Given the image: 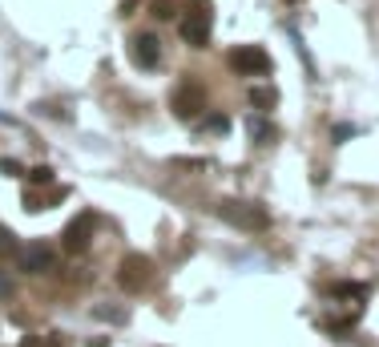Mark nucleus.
Instances as JSON below:
<instances>
[{"mask_svg": "<svg viewBox=\"0 0 379 347\" xmlns=\"http://www.w3.org/2000/svg\"><path fill=\"white\" fill-rule=\"evenodd\" d=\"M210 25H214L210 4H206V0H190V4H186V20H181V41L202 49V45L210 41Z\"/></svg>", "mask_w": 379, "mask_h": 347, "instance_id": "f257e3e1", "label": "nucleus"}, {"mask_svg": "<svg viewBox=\"0 0 379 347\" xmlns=\"http://www.w3.org/2000/svg\"><path fill=\"white\" fill-rule=\"evenodd\" d=\"M53 266H57V250L49 243H33V247L20 250V271H29V275H49Z\"/></svg>", "mask_w": 379, "mask_h": 347, "instance_id": "f03ea898", "label": "nucleus"}, {"mask_svg": "<svg viewBox=\"0 0 379 347\" xmlns=\"http://www.w3.org/2000/svg\"><path fill=\"white\" fill-rule=\"evenodd\" d=\"M218 215L234 222V226H242V231H254V226H266V215L263 210H254L250 202H222L218 206Z\"/></svg>", "mask_w": 379, "mask_h": 347, "instance_id": "7ed1b4c3", "label": "nucleus"}, {"mask_svg": "<svg viewBox=\"0 0 379 347\" xmlns=\"http://www.w3.org/2000/svg\"><path fill=\"white\" fill-rule=\"evenodd\" d=\"M230 69L247 73V77H254V73H270V57H266L263 49H254V45H242V49L230 53Z\"/></svg>", "mask_w": 379, "mask_h": 347, "instance_id": "20e7f679", "label": "nucleus"}, {"mask_svg": "<svg viewBox=\"0 0 379 347\" xmlns=\"http://www.w3.org/2000/svg\"><path fill=\"white\" fill-rule=\"evenodd\" d=\"M117 279H121L125 291H142L149 283V259L146 254H130V259L121 263V271H117Z\"/></svg>", "mask_w": 379, "mask_h": 347, "instance_id": "39448f33", "label": "nucleus"}, {"mask_svg": "<svg viewBox=\"0 0 379 347\" xmlns=\"http://www.w3.org/2000/svg\"><path fill=\"white\" fill-rule=\"evenodd\" d=\"M89 238H93V215H77L65 226V250L81 254V250L89 247Z\"/></svg>", "mask_w": 379, "mask_h": 347, "instance_id": "423d86ee", "label": "nucleus"}, {"mask_svg": "<svg viewBox=\"0 0 379 347\" xmlns=\"http://www.w3.org/2000/svg\"><path fill=\"white\" fill-rule=\"evenodd\" d=\"M158 61H162V41L142 33L137 41H133V65L137 69H158Z\"/></svg>", "mask_w": 379, "mask_h": 347, "instance_id": "0eeeda50", "label": "nucleus"}, {"mask_svg": "<svg viewBox=\"0 0 379 347\" xmlns=\"http://www.w3.org/2000/svg\"><path fill=\"white\" fill-rule=\"evenodd\" d=\"M275 101H279V93H275L270 85H254V89H250V105H254L259 114H266V109H275Z\"/></svg>", "mask_w": 379, "mask_h": 347, "instance_id": "6e6552de", "label": "nucleus"}, {"mask_svg": "<svg viewBox=\"0 0 379 347\" xmlns=\"http://www.w3.org/2000/svg\"><path fill=\"white\" fill-rule=\"evenodd\" d=\"M247 130H250V137H254V142H263V146H266V142H275V125H270V121H266L263 114H254V117H250V125H247Z\"/></svg>", "mask_w": 379, "mask_h": 347, "instance_id": "1a4fd4ad", "label": "nucleus"}, {"mask_svg": "<svg viewBox=\"0 0 379 347\" xmlns=\"http://www.w3.org/2000/svg\"><path fill=\"white\" fill-rule=\"evenodd\" d=\"M25 174H29V182H33V186H49L53 182V170H49V165H33V170H25Z\"/></svg>", "mask_w": 379, "mask_h": 347, "instance_id": "9d476101", "label": "nucleus"}, {"mask_svg": "<svg viewBox=\"0 0 379 347\" xmlns=\"http://www.w3.org/2000/svg\"><path fill=\"white\" fill-rule=\"evenodd\" d=\"M174 4H178V0H153V17L170 20V17H174Z\"/></svg>", "mask_w": 379, "mask_h": 347, "instance_id": "9b49d317", "label": "nucleus"}, {"mask_svg": "<svg viewBox=\"0 0 379 347\" xmlns=\"http://www.w3.org/2000/svg\"><path fill=\"white\" fill-rule=\"evenodd\" d=\"M206 130H218V133H226V130H230V117H226V114H214V117H206Z\"/></svg>", "mask_w": 379, "mask_h": 347, "instance_id": "f8f14e48", "label": "nucleus"}, {"mask_svg": "<svg viewBox=\"0 0 379 347\" xmlns=\"http://www.w3.org/2000/svg\"><path fill=\"white\" fill-rule=\"evenodd\" d=\"M93 315H97V319H113V323L125 319V311H117V307H93Z\"/></svg>", "mask_w": 379, "mask_h": 347, "instance_id": "ddd939ff", "label": "nucleus"}, {"mask_svg": "<svg viewBox=\"0 0 379 347\" xmlns=\"http://www.w3.org/2000/svg\"><path fill=\"white\" fill-rule=\"evenodd\" d=\"M331 291H335V295H359L363 299V287H359V283H339V287H331Z\"/></svg>", "mask_w": 379, "mask_h": 347, "instance_id": "4468645a", "label": "nucleus"}, {"mask_svg": "<svg viewBox=\"0 0 379 347\" xmlns=\"http://www.w3.org/2000/svg\"><path fill=\"white\" fill-rule=\"evenodd\" d=\"M0 170H4V174H25V170L13 162V158H0Z\"/></svg>", "mask_w": 379, "mask_h": 347, "instance_id": "2eb2a0df", "label": "nucleus"}, {"mask_svg": "<svg viewBox=\"0 0 379 347\" xmlns=\"http://www.w3.org/2000/svg\"><path fill=\"white\" fill-rule=\"evenodd\" d=\"M347 137H355V130H351V125H339V130H335V142H347Z\"/></svg>", "mask_w": 379, "mask_h": 347, "instance_id": "dca6fc26", "label": "nucleus"}, {"mask_svg": "<svg viewBox=\"0 0 379 347\" xmlns=\"http://www.w3.org/2000/svg\"><path fill=\"white\" fill-rule=\"evenodd\" d=\"M0 250H13V234L8 231H0Z\"/></svg>", "mask_w": 379, "mask_h": 347, "instance_id": "f3484780", "label": "nucleus"}, {"mask_svg": "<svg viewBox=\"0 0 379 347\" xmlns=\"http://www.w3.org/2000/svg\"><path fill=\"white\" fill-rule=\"evenodd\" d=\"M0 295H13V279H4V275H0Z\"/></svg>", "mask_w": 379, "mask_h": 347, "instance_id": "a211bd4d", "label": "nucleus"}]
</instances>
